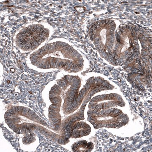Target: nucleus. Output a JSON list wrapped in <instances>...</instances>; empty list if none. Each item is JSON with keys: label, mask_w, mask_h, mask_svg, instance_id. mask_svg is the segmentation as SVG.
<instances>
[{"label": "nucleus", "mask_w": 152, "mask_h": 152, "mask_svg": "<svg viewBox=\"0 0 152 152\" xmlns=\"http://www.w3.org/2000/svg\"><path fill=\"white\" fill-rule=\"evenodd\" d=\"M48 35V30L42 26H31L19 34L18 43L25 50H33L46 39Z\"/></svg>", "instance_id": "nucleus-1"}, {"label": "nucleus", "mask_w": 152, "mask_h": 152, "mask_svg": "<svg viewBox=\"0 0 152 152\" xmlns=\"http://www.w3.org/2000/svg\"><path fill=\"white\" fill-rule=\"evenodd\" d=\"M91 127L86 123L81 122L75 125L72 130L73 138H79L88 135L91 132Z\"/></svg>", "instance_id": "nucleus-2"}, {"label": "nucleus", "mask_w": 152, "mask_h": 152, "mask_svg": "<svg viewBox=\"0 0 152 152\" xmlns=\"http://www.w3.org/2000/svg\"><path fill=\"white\" fill-rule=\"evenodd\" d=\"M94 145L91 142L86 140L80 141L74 144L72 150L75 152H89L92 150Z\"/></svg>", "instance_id": "nucleus-3"}]
</instances>
